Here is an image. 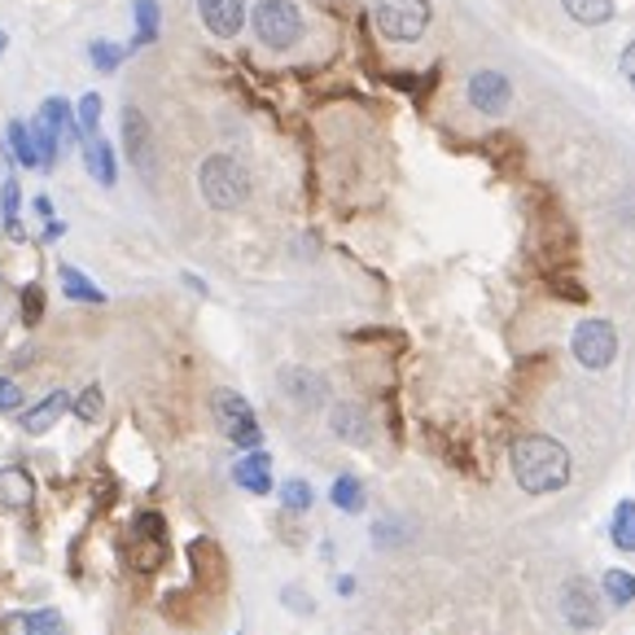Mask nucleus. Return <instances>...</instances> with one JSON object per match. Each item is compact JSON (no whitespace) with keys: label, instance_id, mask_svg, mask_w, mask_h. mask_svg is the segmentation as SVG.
<instances>
[{"label":"nucleus","instance_id":"obj_15","mask_svg":"<svg viewBox=\"0 0 635 635\" xmlns=\"http://www.w3.org/2000/svg\"><path fill=\"white\" fill-rule=\"evenodd\" d=\"M0 500H5L10 508H27L36 500V482L23 465H5L0 469Z\"/></svg>","mask_w":635,"mask_h":635},{"label":"nucleus","instance_id":"obj_13","mask_svg":"<svg viewBox=\"0 0 635 635\" xmlns=\"http://www.w3.org/2000/svg\"><path fill=\"white\" fill-rule=\"evenodd\" d=\"M71 404H75V399H71L67 391L45 395L36 408H27V412H23V430H27V434H49V430L62 421V412H71Z\"/></svg>","mask_w":635,"mask_h":635},{"label":"nucleus","instance_id":"obj_28","mask_svg":"<svg viewBox=\"0 0 635 635\" xmlns=\"http://www.w3.org/2000/svg\"><path fill=\"white\" fill-rule=\"evenodd\" d=\"M311 500H315V491H311L302 478H289V482L280 487V504H285L289 513H307V508H311Z\"/></svg>","mask_w":635,"mask_h":635},{"label":"nucleus","instance_id":"obj_7","mask_svg":"<svg viewBox=\"0 0 635 635\" xmlns=\"http://www.w3.org/2000/svg\"><path fill=\"white\" fill-rule=\"evenodd\" d=\"M570 347H574V360L583 369H609L613 356H618V334H613L609 321H583L574 330V343Z\"/></svg>","mask_w":635,"mask_h":635},{"label":"nucleus","instance_id":"obj_27","mask_svg":"<svg viewBox=\"0 0 635 635\" xmlns=\"http://www.w3.org/2000/svg\"><path fill=\"white\" fill-rule=\"evenodd\" d=\"M88 58H93V67L97 71H119V62H123V45H115V40H93L88 45Z\"/></svg>","mask_w":635,"mask_h":635},{"label":"nucleus","instance_id":"obj_8","mask_svg":"<svg viewBox=\"0 0 635 635\" xmlns=\"http://www.w3.org/2000/svg\"><path fill=\"white\" fill-rule=\"evenodd\" d=\"M123 145L132 154V167H141L145 176H154V132L145 123V115L136 106L123 110Z\"/></svg>","mask_w":635,"mask_h":635},{"label":"nucleus","instance_id":"obj_21","mask_svg":"<svg viewBox=\"0 0 635 635\" xmlns=\"http://www.w3.org/2000/svg\"><path fill=\"white\" fill-rule=\"evenodd\" d=\"M19 211H23L19 180H5V184H0V215H5V232H10L14 241H23V219H19Z\"/></svg>","mask_w":635,"mask_h":635},{"label":"nucleus","instance_id":"obj_3","mask_svg":"<svg viewBox=\"0 0 635 635\" xmlns=\"http://www.w3.org/2000/svg\"><path fill=\"white\" fill-rule=\"evenodd\" d=\"M250 27H254L259 45H267L272 53H285L302 36V14H298L293 0H259L254 14H250Z\"/></svg>","mask_w":635,"mask_h":635},{"label":"nucleus","instance_id":"obj_31","mask_svg":"<svg viewBox=\"0 0 635 635\" xmlns=\"http://www.w3.org/2000/svg\"><path fill=\"white\" fill-rule=\"evenodd\" d=\"M40 315H45V289L40 285H27L23 289V325H40Z\"/></svg>","mask_w":635,"mask_h":635},{"label":"nucleus","instance_id":"obj_19","mask_svg":"<svg viewBox=\"0 0 635 635\" xmlns=\"http://www.w3.org/2000/svg\"><path fill=\"white\" fill-rule=\"evenodd\" d=\"M609 539L622 548V552H635V504L631 500H618L613 517H609Z\"/></svg>","mask_w":635,"mask_h":635},{"label":"nucleus","instance_id":"obj_24","mask_svg":"<svg viewBox=\"0 0 635 635\" xmlns=\"http://www.w3.org/2000/svg\"><path fill=\"white\" fill-rule=\"evenodd\" d=\"M330 500L343 508V513H360L364 508V487H360V478H351V474H343L338 482H334V491H330Z\"/></svg>","mask_w":635,"mask_h":635},{"label":"nucleus","instance_id":"obj_35","mask_svg":"<svg viewBox=\"0 0 635 635\" xmlns=\"http://www.w3.org/2000/svg\"><path fill=\"white\" fill-rule=\"evenodd\" d=\"M36 211H40L45 219H53V202H49V197H36Z\"/></svg>","mask_w":635,"mask_h":635},{"label":"nucleus","instance_id":"obj_10","mask_svg":"<svg viewBox=\"0 0 635 635\" xmlns=\"http://www.w3.org/2000/svg\"><path fill=\"white\" fill-rule=\"evenodd\" d=\"M561 613H565L570 626H600V600H596L591 583H583V578L565 583V591H561Z\"/></svg>","mask_w":635,"mask_h":635},{"label":"nucleus","instance_id":"obj_30","mask_svg":"<svg viewBox=\"0 0 635 635\" xmlns=\"http://www.w3.org/2000/svg\"><path fill=\"white\" fill-rule=\"evenodd\" d=\"M101 123V97L97 93H84L80 97V136H93Z\"/></svg>","mask_w":635,"mask_h":635},{"label":"nucleus","instance_id":"obj_20","mask_svg":"<svg viewBox=\"0 0 635 635\" xmlns=\"http://www.w3.org/2000/svg\"><path fill=\"white\" fill-rule=\"evenodd\" d=\"M561 5H565V14H570L574 23H583V27H600V23L613 19V0H561Z\"/></svg>","mask_w":635,"mask_h":635},{"label":"nucleus","instance_id":"obj_6","mask_svg":"<svg viewBox=\"0 0 635 635\" xmlns=\"http://www.w3.org/2000/svg\"><path fill=\"white\" fill-rule=\"evenodd\" d=\"M32 132H36V141H40V158H45V171H49V167L58 163V154H62L71 141H80V119H71V110H67L62 97H49V101L40 106Z\"/></svg>","mask_w":635,"mask_h":635},{"label":"nucleus","instance_id":"obj_16","mask_svg":"<svg viewBox=\"0 0 635 635\" xmlns=\"http://www.w3.org/2000/svg\"><path fill=\"white\" fill-rule=\"evenodd\" d=\"M5 136H10V149H14V158H19L23 167H40V171H45V158H40V141H36L32 123L14 119V123L5 128Z\"/></svg>","mask_w":635,"mask_h":635},{"label":"nucleus","instance_id":"obj_34","mask_svg":"<svg viewBox=\"0 0 635 635\" xmlns=\"http://www.w3.org/2000/svg\"><path fill=\"white\" fill-rule=\"evenodd\" d=\"M67 232V224H58V219H49V228H45V241H58Z\"/></svg>","mask_w":635,"mask_h":635},{"label":"nucleus","instance_id":"obj_32","mask_svg":"<svg viewBox=\"0 0 635 635\" xmlns=\"http://www.w3.org/2000/svg\"><path fill=\"white\" fill-rule=\"evenodd\" d=\"M23 408V391L14 378H0V412H19Z\"/></svg>","mask_w":635,"mask_h":635},{"label":"nucleus","instance_id":"obj_1","mask_svg":"<svg viewBox=\"0 0 635 635\" xmlns=\"http://www.w3.org/2000/svg\"><path fill=\"white\" fill-rule=\"evenodd\" d=\"M513 478L530 495L561 491L570 482V452L548 434H526L513 443Z\"/></svg>","mask_w":635,"mask_h":635},{"label":"nucleus","instance_id":"obj_14","mask_svg":"<svg viewBox=\"0 0 635 635\" xmlns=\"http://www.w3.org/2000/svg\"><path fill=\"white\" fill-rule=\"evenodd\" d=\"M80 145H84V163H88V171H93V180H101L106 189L119 180V171H115V149H110V141L106 136H80Z\"/></svg>","mask_w":635,"mask_h":635},{"label":"nucleus","instance_id":"obj_18","mask_svg":"<svg viewBox=\"0 0 635 635\" xmlns=\"http://www.w3.org/2000/svg\"><path fill=\"white\" fill-rule=\"evenodd\" d=\"M58 276H62V293H67V298H75V302H106V289H101L97 280H88L75 263H62Z\"/></svg>","mask_w":635,"mask_h":635},{"label":"nucleus","instance_id":"obj_23","mask_svg":"<svg viewBox=\"0 0 635 635\" xmlns=\"http://www.w3.org/2000/svg\"><path fill=\"white\" fill-rule=\"evenodd\" d=\"M285 391H289L298 404H307V408H315V404L325 399L321 378H311V373H285Z\"/></svg>","mask_w":635,"mask_h":635},{"label":"nucleus","instance_id":"obj_33","mask_svg":"<svg viewBox=\"0 0 635 635\" xmlns=\"http://www.w3.org/2000/svg\"><path fill=\"white\" fill-rule=\"evenodd\" d=\"M622 75H626V84L635 88V45H631V49L622 53Z\"/></svg>","mask_w":635,"mask_h":635},{"label":"nucleus","instance_id":"obj_17","mask_svg":"<svg viewBox=\"0 0 635 635\" xmlns=\"http://www.w3.org/2000/svg\"><path fill=\"white\" fill-rule=\"evenodd\" d=\"M5 626H10V631H23V635H67L58 609H32V613H19V618H10Z\"/></svg>","mask_w":635,"mask_h":635},{"label":"nucleus","instance_id":"obj_36","mask_svg":"<svg viewBox=\"0 0 635 635\" xmlns=\"http://www.w3.org/2000/svg\"><path fill=\"white\" fill-rule=\"evenodd\" d=\"M5 45H10V40H5V32H0V58H5Z\"/></svg>","mask_w":635,"mask_h":635},{"label":"nucleus","instance_id":"obj_9","mask_svg":"<svg viewBox=\"0 0 635 635\" xmlns=\"http://www.w3.org/2000/svg\"><path fill=\"white\" fill-rule=\"evenodd\" d=\"M197 14H202V23H206V32L215 40H232L241 32V23H245L241 0H197Z\"/></svg>","mask_w":635,"mask_h":635},{"label":"nucleus","instance_id":"obj_29","mask_svg":"<svg viewBox=\"0 0 635 635\" xmlns=\"http://www.w3.org/2000/svg\"><path fill=\"white\" fill-rule=\"evenodd\" d=\"M136 40H132V49L136 45H149L154 36H158V5H154V0H136Z\"/></svg>","mask_w":635,"mask_h":635},{"label":"nucleus","instance_id":"obj_4","mask_svg":"<svg viewBox=\"0 0 635 635\" xmlns=\"http://www.w3.org/2000/svg\"><path fill=\"white\" fill-rule=\"evenodd\" d=\"M211 412H215V426H219V434H224L228 443H237V447H245V452H259V443H263L259 417H254V408H250L237 391H215V395H211Z\"/></svg>","mask_w":635,"mask_h":635},{"label":"nucleus","instance_id":"obj_25","mask_svg":"<svg viewBox=\"0 0 635 635\" xmlns=\"http://www.w3.org/2000/svg\"><path fill=\"white\" fill-rule=\"evenodd\" d=\"M600 587H604L609 604H631V600H635V574H631V570H609Z\"/></svg>","mask_w":635,"mask_h":635},{"label":"nucleus","instance_id":"obj_11","mask_svg":"<svg viewBox=\"0 0 635 635\" xmlns=\"http://www.w3.org/2000/svg\"><path fill=\"white\" fill-rule=\"evenodd\" d=\"M469 101L482 115H504V106H508V80L495 75V71H478L469 80Z\"/></svg>","mask_w":635,"mask_h":635},{"label":"nucleus","instance_id":"obj_22","mask_svg":"<svg viewBox=\"0 0 635 635\" xmlns=\"http://www.w3.org/2000/svg\"><path fill=\"white\" fill-rule=\"evenodd\" d=\"M334 430H338L343 439H351V443H369V417H364L360 408H351V404L334 408Z\"/></svg>","mask_w":635,"mask_h":635},{"label":"nucleus","instance_id":"obj_2","mask_svg":"<svg viewBox=\"0 0 635 635\" xmlns=\"http://www.w3.org/2000/svg\"><path fill=\"white\" fill-rule=\"evenodd\" d=\"M197 189L215 211H237L250 197V176L232 154H211L197 167Z\"/></svg>","mask_w":635,"mask_h":635},{"label":"nucleus","instance_id":"obj_12","mask_svg":"<svg viewBox=\"0 0 635 635\" xmlns=\"http://www.w3.org/2000/svg\"><path fill=\"white\" fill-rule=\"evenodd\" d=\"M232 482L250 495H267L272 491V456L267 452H250L232 465Z\"/></svg>","mask_w":635,"mask_h":635},{"label":"nucleus","instance_id":"obj_5","mask_svg":"<svg viewBox=\"0 0 635 635\" xmlns=\"http://www.w3.org/2000/svg\"><path fill=\"white\" fill-rule=\"evenodd\" d=\"M373 19L386 40L412 45L430 27V0H373Z\"/></svg>","mask_w":635,"mask_h":635},{"label":"nucleus","instance_id":"obj_26","mask_svg":"<svg viewBox=\"0 0 635 635\" xmlns=\"http://www.w3.org/2000/svg\"><path fill=\"white\" fill-rule=\"evenodd\" d=\"M71 412H75L84 426H97V421H101V412H106V395H101V386H88V391L71 404Z\"/></svg>","mask_w":635,"mask_h":635}]
</instances>
